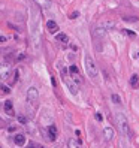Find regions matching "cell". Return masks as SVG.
<instances>
[{
    "mask_svg": "<svg viewBox=\"0 0 139 148\" xmlns=\"http://www.w3.org/2000/svg\"><path fill=\"white\" fill-rule=\"evenodd\" d=\"M5 111L9 117H14L15 115V111H14V106H12V100H6L5 102Z\"/></svg>",
    "mask_w": 139,
    "mask_h": 148,
    "instance_id": "8992f818",
    "label": "cell"
},
{
    "mask_svg": "<svg viewBox=\"0 0 139 148\" xmlns=\"http://www.w3.org/2000/svg\"><path fill=\"white\" fill-rule=\"evenodd\" d=\"M6 42V37L5 36H0V44H5Z\"/></svg>",
    "mask_w": 139,
    "mask_h": 148,
    "instance_id": "d4e9b609",
    "label": "cell"
},
{
    "mask_svg": "<svg viewBox=\"0 0 139 148\" xmlns=\"http://www.w3.org/2000/svg\"><path fill=\"white\" fill-rule=\"evenodd\" d=\"M123 19H124V21H136V18L135 17H124Z\"/></svg>",
    "mask_w": 139,
    "mask_h": 148,
    "instance_id": "7402d4cb",
    "label": "cell"
},
{
    "mask_svg": "<svg viewBox=\"0 0 139 148\" xmlns=\"http://www.w3.org/2000/svg\"><path fill=\"white\" fill-rule=\"evenodd\" d=\"M103 136L106 141H112L114 139V129L112 127H105L103 129Z\"/></svg>",
    "mask_w": 139,
    "mask_h": 148,
    "instance_id": "ba28073f",
    "label": "cell"
},
{
    "mask_svg": "<svg viewBox=\"0 0 139 148\" xmlns=\"http://www.w3.org/2000/svg\"><path fill=\"white\" fill-rule=\"evenodd\" d=\"M14 142L21 147V145L26 144V136H24V135H15V136H14Z\"/></svg>",
    "mask_w": 139,
    "mask_h": 148,
    "instance_id": "30bf717a",
    "label": "cell"
},
{
    "mask_svg": "<svg viewBox=\"0 0 139 148\" xmlns=\"http://www.w3.org/2000/svg\"><path fill=\"white\" fill-rule=\"evenodd\" d=\"M85 70H87V75L90 78H97V75H99V69H97V66H96L94 60H93V57L90 55V54H85Z\"/></svg>",
    "mask_w": 139,
    "mask_h": 148,
    "instance_id": "6da1fadb",
    "label": "cell"
},
{
    "mask_svg": "<svg viewBox=\"0 0 139 148\" xmlns=\"http://www.w3.org/2000/svg\"><path fill=\"white\" fill-rule=\"evenodd\" d=\"M106 32H108V30H106L105 27H97V28L94 30V33L99 36V37H103V36L106 35Z\"/></svg>",
    "mask_w": 139,
    "mask_h": 148,
    "instance_id": "4fadbf2b",
    "label": "cell"
},
{
    "mask_svg": "<svg viewBox=\"0 0 139 148\" xmlns=\"http://www.w3.org/2000/svg\"><path fill=\"white\" fill-rule=\"evenodd\" d=\"M27 148H36V147H35V145H33V144H30V145H28V147H27Z\"/></svg>",
    "mask_w": 139,
    "mask_h": 148,
    "instance_id": "4316f807",
    "label": "cell"
},
{
    "mask_svg": "<svg viewBox=\"0 0 139 148\" xmlns=\"http://www.w3.org/2000/svg\"><path fill=\"white\" fill-rule=\"evenodd\" d=\"M18 121L23 123V124H26V118H24V117H18Z\"/></svg>",
    "mask_w": 139,
    "mask_h": 148,
    "instance_id": "cb8c5ba5",
    "label": "cell"
},
{
    "mask_svg": "<svg viewBox=\"0 0 139 148\" xmlns=\"http://www.w3.org/2000/svg\"><path fill=\"white\" fill-rule=\"evenodd\" d=\"M130 85L132 87H135V88L139 87V76L138 75H133V76L130 78Z\"/></svg>",
    "mask_w": 139,
    "mask_h": 148,
    "instance_id": "5bb4252c",
    "label": "cell"
},
{
    "mask_svg": "<svg viewBox=\"0 0 139 148\" xmlns=\"http://www.w3.org/2000/svg\"><path fill=\"white\" fill-rule=\"evenodd\" d=\"M115 123L118 126V130L121 135H127L129 133V123H127V118L123 112H117L115 114Z\"/></svg>",
    "mask_w": 139,
    "mask_h": 148,
    "instance_id": "7a4b0ae2",
    "label": "cell"
},
{
    "mask_svg": "<svg viewBox=\"0 0 139 148\" xmlns=\"http://www.w3.org/2000/svg\"><path fill=\"white\" fill-rule=\"evenodd\" d=\"M67 145H69V148H81V139H75V138H72V139H69Z\"/></svg>",
    "mask_w": 139,
    "mask_h": 148,
    "instance_id": "8fae6325",
    "label": "cell"
},
{
    "mask_svg": "<svg viewBox=\"0 0 139 148\" xmlns=\"http://www.w3.org/2000/svg\"><path fill=\"white\" fill-rule=\"evenodd\" d=\"M37 99H39L37 88L30 87L28 90H27V102H30V103H36V102H37Z\"/></svg>",
    "mask_w": 139,
    "mask_h": 148,
    "instance_id": "3957f363",
    "label": "cell"
},
{
    "mask_svg": "<svg viewBox=\"0 0 139 148\" xmlns=\"http://www.w3.org/2000/svg\"><path fill=\"white\" fill-rule=\"evenodd\" d=\"M8 130H9V132H15V126H9Z\"/></svg>",
    "mask_w": 139,
    "mask_h": 148,
    "instance_id": "484cf974",
    "label": "cell"
},
{
    "mask_svg": "<svg viewBox=\"0 0 139 148\" xmlns=\"http://www.w3.org/2000/svg\"><path fill=\"white\" fill-rule=\"evenodd\" d=\"M0 88H2V91H5L6 94H8V93H11V88L6 87V85H0Z\"/></svg>",
    "mask_w": 139,
    "mask_h": 148,
    "instance_id": "44dd1931",
    "label": "cell"
},
{
    "mask_svg": "<svg viewBox=\"0 0 139 148\" xmlns=\"http://www.w3.org/2000/svg\"><path fill=\"white\" fill-rule=\"evenodd\" d=\"M42 148H44V147H42Z\"/></svg>",
    "mask_w": 139,
    "mask_h": 148,
    "instance_id": "83f0119b",
    "label": "cell"
},
{
    "mask_svg": "<svg viewBox=\"0 0 139 148\" xmlns=\"http://www.w3.org/2000/svg\"><path fill=\"white\" fill-rule=\"evenodd\" d=\"M48 130H49V139H51V141H54L55 138H57V127H55L54 124H49Z\"/></svg>",
    "mask_w": 139,
    "mask_h": 148,
    "instance_id": "7c38bea8",
    "label": "cell"
},
{
    "mask_svg": "<svg viewBox=\"0 0 139 148\" xmlns=\"http://www.w3.org/2000/svg\"><path fill=\"white\" fill-rule=\"evenodd\" d=\"M70 73L73 75V78H75V76H78V75H79L78 67H76V66H70Z\"/></svg>",
    "mask_w": 139,
    "mask_h": 148,
    "instance_id": "2e32d148",
    "label": "cell"
},
{
    "mask_svg": "<svg viewBox=\"0 0 139 148\" xmlns=\"http://www.w3.org/2000/svg\"><path fill=\"white\" fill-rule=\"evenodd\" d=\"M11 70H12V67H11L9 63H3V64H0V78H2V79L9 78Z\"/></svg>",
    "mask_w": 139,
    "mask_h": 148,
    "instance_id": "277c9868",
    "label": "cell"
},
{
    "mask_svg": "<svg viewBox=\"0 0 139 148\" xmlns=\"http://www.w3.org/2000/svg\"><path fill=\"white\" fill-rule=\"evenodd\" d=\"M78 17H79V12H78V11H73V12H72V14L69 15L70 19H76Z\"/></svg>",
    "mask_w": 139,
    "mask_h": 148,
    "instance_id": "ac0fdd59",
    "label": "cell"
},
{
    "mask_svg": "<svg viewBox=\"0 0 139 148\" xmlns=\"http://www.w3.org/2000/svg\"><path fill=\"white\" fill-rule=\"evenodd\" d=\"M35 3L44 9H49L52 6V0H35Z\"/></svg>",
    "mask_w": 139,
    "mask_h": 148,
    "instance_id": "52a82bcc",
    "label": "cell"
},
{
    "mask_svg": "<svg viewBox=\"0 0 139 148\" xmlns=\"http://www.w3.org/2000/svg\"><path fill=\"white\" fill-rule=\"evenodd\" d=\"M63 82L66 84V87L70 90V93H72V94H78V87H76V85H75V84H73V82H72V81L66 76V75H63Z\"/></svg>",
    "mask_w": 139,
    "mask_h": 148,
    "instance_id": "5b68a950",
    "label": "cell"
},
{
    "mask_svg": "<svg viewBox=\"0 0 139 148\" xmlns=\"http://www.w3.org/2000/svg\"><path fill=\"white\" fill-rule=\"evenodd\" d=\"M123 33H127L129 36H135V33H133L132 30H123Z\"/></svg>",
    "mask_w": 139,
    "mask_h": 148,
    "instance_id": "603a6c76",
    "label": "cell"
},
{
    "mask_svg": "<svg viewBox=\"0 0 139 148\" xmlns=\"http://www.w3.org/2000/svg\"><path fill=\"white\" fill-rule=\"evenodd\" d=\"M94 117H96V120H97V121H102V120H103V115H102L100 112H96Z\"/></svg>",
    "mask_w": 139,
    "mask_h": 148,
    "instance_id": "ffe728a7",
    "label": "cell"
},
{
    "mask_svg": "<svg viewBox=\"0 0 139 148\" xmlns=\"http://www.w3.org/2000/svg\"><path fill=\"white\" fill-rule=\"evenodd\" d=\"M111 99H112L114 103H121V99H120V96H118V94H112V96H111Z\"/></svg>",
    "mask_w": 139,
    "mask_h": 148,
    "instance_id": "e0dca14e",
    "label": "cell"
},
{
    "mask_svg": "<svg viewBox=\"0 0 139 148\" xmlns=\"http://www.w3.org/2000/svg\"><path fill=\"white\" fill-rule=\"evenodd\" d=\"M46 28L51 32V33H57L58 32V24L55 23V21H52V19H49L48 23H46Z\"/></svg>",
    "mask_w": 139,
    "mask_h": 148,
    "instance_id": "9c48e42d",
    "label": "cell"
},
{
    "mask_svg": "<svg viewBox=\"0 0 139 148\" xmlns=\"http://www.w3.org/2000/svg\"><path fill=\"white\" fill-rule=\"evenodd\" d=\"M55 39H57L58 42H67V36H66V33H57Z\"/></svg>",
    "mask_w": 139,
    "mask_h": 148,
    "instance_id": "9a60e30c",
    "label": "cell"
},
{
    "mask_svg": "<svg viewBox=\"0 0 139 148\" xmlns=\"http://www.w3.org/2000/svg\"><path fill=\"white\" fill-rule=\"evenodd\" d=\"M102 27H105V28L108 30V28H112V27H115V24H114V23H103V24H102Z\"/></svg>",
    "mask_w": 139,
    "mask_h": 148,
    "instance_id": "d6986e66",
    "label": "cell"
}]
</instances>
